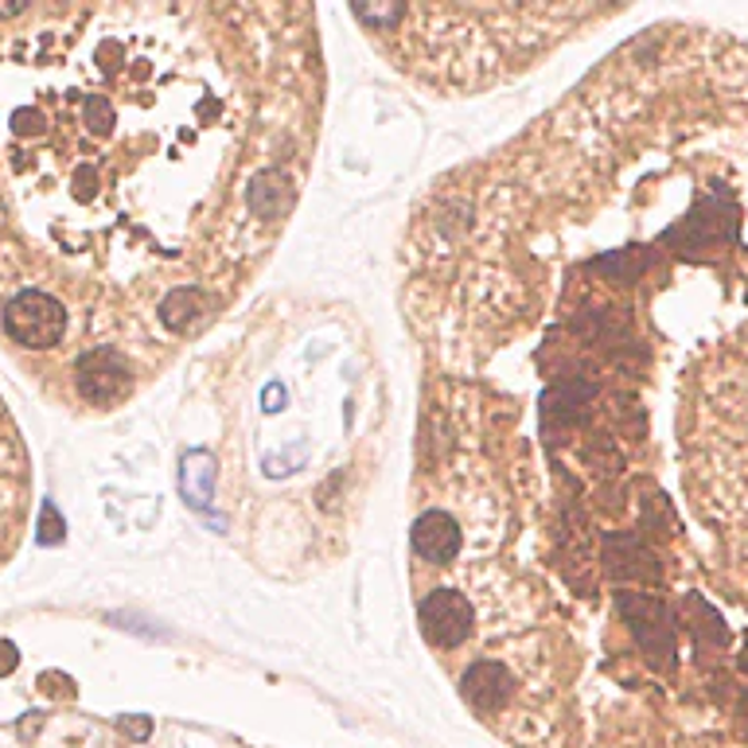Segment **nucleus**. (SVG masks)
<instances>
[{
    "label": "nucleus",
    "mask_w": 748,
    "mask_h": 748,
    "mask_svg": "<svg viewBox=\"0 0 748 748\" xmlns=\"http://www.w3.org/2000/svg\"><path fill=\"white\" fill-rule=\"evenodd\" d=\"M4 332L20 347L48 351L63 343L66 335V309L59 297L43 293V289H24L4 304Z\"/></svg>",
    "instance_id": "f257e3e1"
},
{
    "label": "nucleus",
    "mask_w": 748,
    "mask_h": 748,
    "mask_svg": "<svg viewBox=\"0 0 748 748\" xmlns=\"http://www.w3.org/2000/svg\"><path fill=\"white\" fill-rule=\"evenodd\" d=\"M74 378H79V394L94 406H114L125 391H129V366L125 355L110 343L86 351L74 366Z\"/></svg>",
    "instance_id": "f03ea898"
},
{
    "label": "nucleus",
    "mask_w": 748,
    "mask_h": 748,
    "mask_svg": "<svg viewBox=\"0 0 748 748\" xmlns=\"http://www.w3.org/2000/svg\"><path fill=\"white\" fill-rule=\"evenodd\" d=\"M417 620H422V632L433 647H460L472 632V604L456 589H437L422 601Z\"/></svg>",
    "instance_id": "7ed1b4c3"
},
{
    "label": "nucleus",
    "mask_w": 748,
    "mask_h": 748,
    "mask_svg": "<svg viewBox=\"0 0 748 748\" xmlns=\"http://www.w3.org/2000/svg\"><path fill=\"white\" fill-rule=\"evenodd\" d=\"M297 199V187L293 179L285 176L281 168H261L250 176V191H246V207H250L253 219L261 222H277L285 219L289 207Z\"/></svg>",
    "instance_id": "20e7f679"
},
{
    "label": "nucleus",
    "mask_w": 748,
    "mask_h": 748,
    "mask_svg": "<svg viewBox=\"0 0 748 748\" xmlns=\"http://www.w3.org/2000/svg\"><path fill=\"white\" fill-rule=\"evenodd\" d=\"M409 542L422 558L429 561H453L460 553V527H456L453 515L445 511H425L422 519L409 530Z\"/></svg>",
    "instance_id": "39448f33"
},
{
    "label": "nucleus",
    "mask_w": 748,
    "mask_h": 748,
    "mask_svg": "<svg viewBox=\"0 0 748 748\" xmlns=\"http://www.w3.org/2000/svg\"><path fill=\"white\" fill-rule=\"evenodd\" d=\"M179 491L196 511H211L215 499V456L207 448H191L179 464Z\"/></svg>",
    "instance_id": "423d86ee"
},
{
    "label": "nucleus",
    "mask_w": 748,
    "mask_h": 748,
    "mask_svg": "<svg viewBox=\"0 0 748 748\" xmlns=\"http://www.w3.org/2000/svg\"><path fill=\"white\" fill-rule=\"evenodd\" d=\"M507 694H511V678H507V671L499 663H476L464 675V698L472 702L476 709H484V714L503 706Z\"/></svg>",
    "instance_id": "0eeeda50"
},
{
    "label": "nucleus",
    "mask_w": 748,
    "mask_h": 748,
    "mask_svg": "<svg viewBox=\"0 0 748 748\" xmlns=\"http://www.w3.org/2000/svg\"><path fill=\"white\" fill-rule=\"evenodd\" d=\"M199 312H204L199 289H172L160 301V309H156V316H160V324L168 328V332H187V324H191Z\"/></svg>",
    "instance_id": "6e6552de"
},
{
    "label": "nucleus",
    "mask_w": 748,
    "mask_h": 748,
    "mask_svg": "<svg viewBox=\"0 0 748 748\" xmlns=\"http://www.w3.org/2000/svg\"><path fill=\"white\" fill-rule=\"evenodd\" d=\"M35 542H40V546L63 542V519H59V511H55V503H51V499L40 507V530H35Z\"/></svg>",
    "instance_id": "1a4fd4ad"
},
{
    "label": "nucleus",
    "mask_w": 748,
    "mask_h": 748,
    "mask_svg": "<svg viewBox=\"0 0 748 748\" xmlns=\"http://www.w3.org/2000/svg\"><path fill=\"white\" fill-rule=\"evenodd\" d=\"M281 406H285V386H281V383H269L266 394H261V409H266V414H277Z\"/></svg>",
    "instance_id": "9d476101"
},
{
    "label": "nucleus",
    "mask_w": 748,
    "mask_h": 748,
    "mask_svg": "<svg viewBox=\"0 0 748 748\" xmlns=\"http://www.w3.org/2000/svg\"><path fill=\"white\" fill-rule=\"evenodd\" d=\"M122 729H129V733H133V737H137V740H145V737H148V729H153V725H148V717H125V721H122Z\"/></svg>",
    "instance_id": "9b49d317"
},
{
    "label": "nucleus",
    "mask_w": 748,
    "mask_h": 748,
    "mask_svg": "<svg viewBox=\"0 0 748 748\" xmlns=\"http://www.w3.org/2000/svg\"><path fill=\"white\" fill-rule=\"evenodd\" d=\"M17 667V647L12 643H0V675H9Z\"/></svg>",
    "instance_id": "f8f14e48"
}]
</instances>
